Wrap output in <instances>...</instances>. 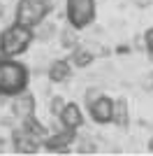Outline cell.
Instances as JSON below:
<instances>
[{"mask_svg": "<svg viewBox=\"0 0 153 156\" xmlns=\"http://www.w3.org/2000/svg\"><path fill=\"white\" fill-rule=\"evenodd\" d=\"M32 42V30L28 26H21V23H14L9 26L2 35H0V54L12 58V56H19L28 49V44Z\"/></svg>", "mask_w": 153, "mask_h": 156, "instance_id": "cell-1", "label": "cell"}, {"mask_svg": "<svg viewBox=\"0 0 153 156\" xmlns=\"http://www.w3.org/2000/svg\"><path fill=\"white\" fill-rule=\"evenodd\" d=\"M67 19L74 28H86L95 19V0H67Z\"/></svg>", "mask_w": 153, "mask_h": 156, "instance_id": "cell-4", "label": "cell"}, {"mask_svg": "<svg viewBox=\"0 0 153 156\" xmlns=\"http://www.w3.org/2000/svg\"><path fill=\"white\" fill-rule=\"evenodd\" d=\"M88 151H95V144L88 142V140H83L81 147H79V154H88Z\"/></svg>", "mask_w": 153, "mask_h": 156, "instance_id": "cell-16", "label": "cell"}, {"mask_svg": "<svg viewBox=\"0 0 153 156\" xmlns=\"http://www.w3.org/2000/svg\"><path fill=\"white\" fill-rule=\"evenodd\" d=\"M0 14H2V7H0Z\"/></svg>", "mask_w": 153, "mask_h": 156, "instance_id": "cell-20", "label": "cell"}, {"mask_svg": "<svg viewBox=\"0 0 153 156\" xmlns=\"http://www.w3.org/2000/svg\"><path fill=\"white\" fill-rule=\"evenodd\" d=\"M56 5L51 0H21L16 7V23L28 28H35L37 23L44 21V16L49 14V9Z\"/></svg>", "mask_w": 153, "mask_h": 156, "instance_id": "cell-3", "label": "cell"}, {"mask_svg": "<svg viewBox=\"0 0 153 156\" xmlns=\"http://www.w3.org/2000/svg\"><path fill=\"white\" fill-rule=\"evenodd\" d=\"M76 42V33H74V26H67V28H63V33H60V44L65 47V49H70L72 44Z\"/></svg>", "mask_w": 153, "mask_h": 156, "instance_id": "cell-14", "label": "cell"}, {"mask_svg": "<svg viewBox=\"0 0 153 156\" xmlns=\"http://www.w3.org/2000/svg\"><path fill=\"white\" fill-rule=\"evenodd\" d=\"M148 149H151V151H153V137H151V142H148Z\"/></svg>", "mask_w": 153, "mask_h": 156, "instance_id": "cell-19", "label": "cell"}, {"mask_svg": "<svg viewBox=\"0 0 153 156\" xmlns=\"http://www.w3.org/2000/svg\"><path fill=\"white\" fill-rule=\"evenodd\" d=\"M90 110V119L97 121V124H109V121H114V100L107 96H100L97 100L88 105Z\"/></svg>", "mask_w": 153, "mask_h": 156, "instance_id": "cell-5", "label": "cell"}, {"mask_svg": "<svg viewBox=\"0 0 153 156\" xmlns=\"http://www.w3.org/2000/svg\"><path fill=\"white\" fill-rule=\"evenodd\" d=\"M72 61H74V65H79V68H86V65H90V61H93L90 47H76L74 54H72Z\"/></svg>", "mask_w": 153, "mask_h": 156, "instance_id": "cell-12", "label": "cell"}, {"mask_svg": "<svg viewBox=\"0 0 153 156\" xmlns=\"http://www.w3.org/2000/svg\"><path fill=\"white\" fill-rule=\"evenodd\" d=\"M9 107H12V114H14V117L23 121V119H28L32 112H35V98H32L28 91H19V93H14Z\"/></svg>", "mask_w": 153, "mask_h": 156, "instance_id": "cell-7", "label": "cell"}, {"mask_svg": "<svg viewBox=\"0 0 153 156\" xmlns=\"http://www.w3.org/2000/svg\"><path fill=\"white\" fill-rule=\"evenodd\" d=\"M58 117H60V124H63L65 128H79V126L83 124V114L74 103H65V107L60 110Z\"/></svg>", "mask_w": 153, "mask_h": 156, "instance_id": "cell-9", "label": "cell"}, {"mask_svg": "<svg viewBox=\"0 0 153 156\" xmlns=\"http://www.w3.org/2000/svg\"><path fill=\"white\" fill-rule=\"evenodd\" d=\"M65 107V100L63 98H53V100H51V114H60V110H63Z\"/></svg>", "mask_w": 153, "mask_h": 156, "instance_id": "cell-15", "label": "cell"}, {"mask_svg": "<svg viewBox=\"0 0 153 156\" xmlns=\"http://www.w3.org/2000/svg\"><path fill=\"white\" fill-rule=\"evenodd\" d=\"M97 98H100L97 89H88V93H86V105H90L93 100H97Z\"/></svg>", "mask_w": 153, "mask_h": 156, "instance_id": "cell-17", "label": "cell"}, {"mask_svg": "<svg viewBox=\"0 0 153 156\" xmlns=\"http://www.w3.org/2000/svg\"><path fill=\"white\" fill-rule=\"evenodd\" d=\"M127 121H130V114H127V100L125 98H118L114 100V124L118 128H125Z\"/></svg>", "mask_w": 153, "mask_h": 156, "instance_id": "cell-10", "label": "cell"}, {"mask_svg": "<svg viewBox=\"0 0 153 156\" xmlns=\"http://www.w3.org/2000/svg\"><path fill=\"white\" fill-rule=\"evenodd\" d=\"M28 84V72L16 61H2L0 58V93L2 96H14L25 89Z\"/></svg>", "mask_w": 153, "mask_h": 156, "instance_id": "cell-2", "label": "cell"}, {"mask_svg": "<svg viewBox=\"0 0 153 156\" xmlns=\"http://www.w3.org/2000/svg\"><path fill=\"white\" fill-rule=\"evenodd\" d=\"M53 33H56V26H53V23H49V21H42V23H37L35 37H37L39 42H46V40H49Z\"/></svg>", "mask_w": 153, "mask_h": 156, "instance_id": "cell-13", "label": "cell"}, {"mask_svg": "<svg viewBox=\"0 0 153 156\" xmlns=\"http://www.w3.org/2000/svg\"><path fill=\"white\" fill-rule=\"evenodd\" d=\"M146 47H148V51H151V56H153V28L146 33Z\"/></svg>", "mask_w": 153, "mask_h": 156, "instance_id": "cell-18", "label": "cell"}, {"mask_svg": "<svg viewBox=\"0 0 153 156\" xmlns=\"http://www.w3.org/2000/svg\"><path fill=\"white\" fill-rule=\"evenodd\" d=\"M12 140H14V149L19 151V154H35L37 147H39V137L32 135L25 126H21V128L14 130Z\"/></svg>", "mask_w": 153, "mask_h": 156, "instance_id": "cell-6", "label": "cell"}, {"mask_svg": "<svg viewBox=\"0 0 153 156\" xmlns=\"http://www.w3.org/2000/svg\"><path fill=\"white\" fill-rule=\"evenodd\" d=\"M70 63L67 61H53L51 63V68H49V77H51V82H65V79L70 77Z\"/></svg>", "mask_w": 153, "mask_h": 156, "instance_id": "cell-11", "label": "cell"}, {"mask_svg": "<svg viewBox=\"0 0 153 156\" xmlns=\"http://www.w3.org/2000/svg\"><path fill=\"white\" fill-rule=\"evenodd\" d=\"M74 140V128H65V130H58L53 133V137H46V149L49 151H67V147L72 144Z\"/></svg>", "mask_w": 153, "mask_h": 156, "instance_id": "cell-8", "label": "cell"}]
</instances>
